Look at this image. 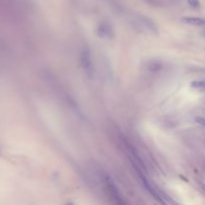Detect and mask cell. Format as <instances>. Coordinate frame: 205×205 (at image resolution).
I'll return each instance as SVG.
<instances>
[{
	"instance_id": "obj_1",
	"label": "cell",
	"mask_w": 205,
	"mask_h": 205,
	"mask_svg": "<svg viewBox=\"0 0 205 205\" xmlns=\"http://www.w3.org/2000/svg\"><path fill=\"white\" fill-rule=\"evenodd\" d=\"M80 61H81V65L82 67L84 68L85 72L87 73V75L89 77H91L93 74V64H92V60H91V53L88 48H84L81 52V56H80Z\"/></svg>"
},
{
	"instance_id": "obj_2",
	"label": "cell",
	"mask_w": 205,
	"mask_h": 205,
	"mask_svg": "<svg viewBox=\"0 0 205 205\" xmlns=\"http://www.w3.org/2000/svg\"><path fill=\"white\" fill-rule=\"evenodd\" d=\"M97 34L101 38H111L113 36V30L112 27L107 23H101L98 26Z\"/></svg>"
},
{
	"instance_id": "obj_3",
	"label": "cell",
	"mask_w": 205,
	"mask_h": 205,
	"mask_svg": "<svg viewBox=\"0 0 205 205\" xmlns=\"http://www.w3.org/2000/svg\"><path fill=\"white\" fill-rule=\"evenodd\" d=\"M183 21L187 24H190V25H205V19L200 17H184Z\"/></svg>"
},
{
	"instance_id": "obj_4",
	"label": "cell",
	"mask_w": 205,
	"mask_h": 205,
	"mask_svg": "<svg viewBox=\"0 0 205 205\" xmlns=\"http://www.w3.org/2000/svg\"><path fill=\"white\" fill-rule=\"evenodd\" d=\"M191 86L193 88H205V79L193 81L191 83Z\"/></svg>"
},
{
	"instance_id": "obj_5",
	"label": "cell",
	"mask_w": 205,
	"mask_h": 205,
	"mask_svg": "<svg viewBox=\"0 0 205 205\" xmlns=\"http://www.w3.org/2000/svg\"><path fill=\"white\" fill-rule=\"evenodd\" d=\"M148 68H149V70L153 71V72L158 71L159 69L161 68V63H160V62H152V63L149 64Z\"/></svg>"
},
{
	"instance_id": "obj_6",
	"label": "cell",
	"mask_w": 205,
	"mask_h": 205,
	"mask_svg": "<svg viewBox=\"0 0 205 205\" xmlns=\"http://www.w3.org/2000/svg\"><path fill=\"white\" fill-rule=\"evenodd\" d=\"M188 3H189V5L192 6V7H199L200 3L198 0H188Z\"/></svg>"
},
{
	"instance_id": "obj_7",
	"label": "cell",
	"mask_w": 205,
	"mask_h": 205,
	"mask_svg": "<svg viewBox=\"0 0 205 205\" xmlns=\"http://www.w3.org/2000/svg\"><path fill=\"white\" fill-rule=\"evenodd\" d=\"M195 120H196V122H197V123H199V124H201V125H204V126H205V118L197 117Z\"/></svg>"
},
{
	"instance_id": "obj_8",
	"label": "cell",
	"mask_w": 205,
	"mask_h": 205,
	"mask_svg": "<svg viewBox=\"0 0 205 205\" xmlns=\"http://www.w3.org/2000/svg\"><path fill=\"white\" fill-rule=\"evenodd\" d=\"M199 185H200V187H201L202 189L205 191V185H204V184H203V183H201V182H199Z\"/></svg>"
},
{
	"instance_id": "obj_9",
	"label": "cell",
	"mask_w": 205,
	"mask_h": 205,
	"mask_svg": "<svg viewBox=\"0 0 205 205\" xmlns=\"http://www.w3.org/2000/svg\"><path fill=\"white\" fill-rule=\"evenodd\" d=\"M66 205H74V204H72V203H67Z\"/></svg>"
}]
</instances>
